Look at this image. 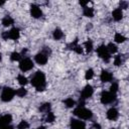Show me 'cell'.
Here are the masks:
<instances>
[{"label": "cell", "mask_w": 129, "mask_h": 129, "mask_svg": "<svg viewBox=\"0 0 129 129\" xmlns=\"http://www.w3.org/2000/svg\"><path fill=\"white\" fill-rule=\"evenodd\" d=\"M71 129H86V125L83 121L79 119L71 120Z\"/></svg>", "instance_id": "obj_9"}, {"label": "cell", "mask_w": 129, "mask_h": 129, "mask_svg": "<svg viewBox=\"0 0 129 129\" xmlns=\"http://www.w3.org/2000/svg\"><path fill=\"white\" fill-rule=\"evenodd\" d=\"M2 59V54H1V52H0V60Z\"/></svg>", "instance_id": "obj_41"}, {"label": "cell", "mask_w": 129, "mask_h": 129, "mask_svg": "<svg viewBox=\"0 0 129 129\" xmlns=\"http://www.w3.org/2000/svg\"><path fill=\"white\" fill-rule=\"evenodd\" d=\"M122 57H121V55L120 54H118V55H116L115 56V58H114V64L116 66V67H119V66H121L122 64Z\"/></svg>", "instance_id": "obj_28"}, {"label": "cell", "mask_w": 129, "mask_h": 129, "mask_svg": "<svg viewBox=\"0 0 129 129\" xmlns=\"http://www.w3.org/2000/svg\"><path fill=\"white\" fill-rule=\"evenodd\" d=\"M0 126H1V122H0Z\"/></svg>", "instance_id": "obj_42"}, {"label": "cell", "mask_w": 129, "mask_h": 129, "mask_svg": "<svg viewBox=\"0 0 129 129\" xmlns=\"http://www.w3.org/2000/svg\"><path fill=\"white\" fill-rule=\"evenodd\" d=\"M0 129H14L12 126H9V125H5V126H1Z\"/></svg>", "instance_id": "obj_37"}, {"label": "cell", "mask_w": 129, "mask_h": 129, "mask_svg": "<svg viewBox=\"0 0 129 129\" xmlns=\"http://www.w3.org/2000/svg\"><path fill=\"white\" fill-rule=\"evenodd\" d=\"M74 50L77 52V53H79V54H81V53H83V48H82V46L81 45H76L75 47H74Z\"/></svg>", "instance_id": "obj_32"}, {"label": "cell", "mask_w": 129, "mask_h": 129, "mask_svg": "<svg viewBox=\"0 0 129 129\" xmlns=\"http://www.w3.org/2000/svg\"><path fill=\"white\" fill-rule=\"evenodd\" d=\"M63 103H64V105H66L68 108H72V107L75 105V101H74L72 98H68V99H66V100L63 101Z\"/></svg>", "instance_id": "obj_26"}, {"label": "cell", "mask_w": 129, "mask_h": 129, "mask_svg": "<svg viewBox=\"0 0 129 129\" xmlns=\"http://www.w3.org/2000/svg\"><path fill=\"white\" fill-rule=\"evenodd\" d=\"M2 38L3 39H8L9 38V32L8 31H4L2 33Z\"/></svg>", "instance_id": "obj_35"}, {"label": "cell", "mask_w": 129, "mask_h": 129, "mask_svg": "<svg viewBox=\"0 0 129 129\" xmlns=\"http://www.w3.org/2000/svg\"><path fill=\"white\" fill-rule=\"evenodd\" d=\"M4 3H5V2H4V1H0V6H1V5H3V4H4Z\"/></svg>", "instance_id": "obj_39"}, {"label": "cell", "mask_w": 129, "mask_h": 129, "mask_svg": "<svg viewBox=\"0 0 129 129\" xmlns=\"http://www.w3.org/2000/svg\"><path fill=\"white\" fill-rule=\"evenodd\" d=\"M10 58H11V60H13V61L19 60V59L21 58V54H20L19 52H16V51H14V52H12V53H11V55H10Z\"/></svg>", "instance_id": "obj_25"}, {"label": "cell", "mask_w": 129, "mask_h": 129, "mask_svg": "<svg viewBox=\"0 0 129 129\" xmlns=\"http://www.w3.org/2000/svg\"><path fill=\"white\" fill-rule=\"evenodd\" d=\"M114 40L118 43H121V42H124L126 40V37L124 35H122L121 33H115V36H114Z\"/></svg>", "instance_id": "obj_19"}, {"label": "cell", "mask_w": 129, "mask_h": 129, "mask_svg": "<svg viewBox=\"0 0 129 129\" xmlns=\"http://www.w3.org/2000/svg\"><path fill=\"white\" fill-rule=\"evenodd\" d=\"M30 15L33 18H39V17L42 16V11H41V9L37 5L32 4L30 6Z\"/></svg>", "instance_id": "obj_8"}, {"label": "cell", "mask_w": 129, "mask_h": 129, "mask_svg": "<svg viewBox=\"0 0 129 129\" xmlns=\"http://www.w3.org/2000/svg\"><path fill=\"white\" fill-rule=\"evenodd\" d=\"M74 114L76 116H78L80 119H84V120H88V119H91L92 116H93V113L91 110L89 109H86L84 107H78L74 110Z\"/></svg>", "instance_id": "obj_2"}, {"label": "cell", "mask_w": 129, "mask_h": 129, "mask_svg": "<svg viewBox=\"0 0 129 129\" xmlns=\"http://www.w3.org/2000/svg\"><path fill=\"white\" fill-rule=\"evenodd\" d=\"M89 3V1H80V4L82 5V6H84V8L86 7V5Z\"/></svg>", "instance_id": "obj_38"}, {"label": "cell", "mask_w": 129, "mask_h": 129, "mask_svg": "<svg viewBox=\"0 0 129 129\" xmlns=\"http://www.w3.org/2000/svg\"><path fill=\"white\" fill-rule=\"evenodd\" d=\"M93 93H94V90H93L92 86L87 85V86H86V87L83 89L82 94H81V98H80V99H82V100H84V101H85L86 99H88V98L92 97Z\"/></svg>", "instance_id": "obj_7"}, {"label": "cell", "mask_w": 129, "mask_h": 129, "mask_svg": "<svg viewBox=\"0 0 129 129\" xmlns=\"http://www.w3.org/2000/svg\"><path fill=\"white\" fill-rule=\"evenodd\" d=\"M34 58H35V61H36L38 64H41V66H43V64H45V63L47 62V55H45V54L42 53V52L37 53Z\"/></svg>", "instance_id": "obj_11"}, {"label": "cell", "mask_w": 129, "mask_h": 129, "mask_svg": "<svg viewBox=\"0 0 129 129\" xmlns=\"http://www.w3.org/2000/svg\"><path fill=\"white\" fill-rule=\"evenodd\" d=\"M54 119H55V116H54V114L52 113V112H48L47 113V115H46V118H45V121L47 122V123H52L53 121H54Z\"/></svg>", "instance_id": "obj_23"}, {"label": "cell", "mask_w": 129, "mask_h": 129, "mask_svg": "<svg viewBox=\"0 0 129 129\" xmlns=\"http://www.w3.org/2000/svg\"><path fill=\"white\" fill-rule=\"evenodd\" d=\"M15 94L18 96V97H24L26 94H27V91H26V89H24V88H19L16 92H15Z\"/></svg>", "instance_id": "obj_24"}, {"label": "cell", "mask_w": 129, "mask_h": 129, "mask_svg": "<svg viewBox=\"0 0 129 129\" xmlns=\"http://www.w3.org/2000/svg\"><path fill=\"white\" fill-rule=\"evenodd\" d=\"M97 53H98V55H99L102 59H104L106 62H108V61L110 60V57H111V56H110V53H109V51H108L106 45H104V44L100 45V46L97 48Z\"/></svg>", "instance_id": "obj_5"}, {"label": "cell", "mask_w": 129, "mask_h": 129, "mask_svg": "<svg viewBox=\"0 0 129 129\" xmlns=\"http://www.w3.org/2000/svg\"><path fill=\"white\" fill-rule=\"evenodd\" d=\"M19 68H20V70L22 72H27V71H29V70H31L33 68V62H32V60L30 58L25 57L20 61Z\"/></svg>", "instance_id": "obj_6"}, {"label": "cell", "mask_w": 129, "mask_h": 129, "mask_svg": "<svg viewBox=\"0 0 129 129\" xmlns=\"http://www.w3.org/2000/svg\"><path fill=\"white\" fill-rule=\"evenodd\" d=\"M118 91V84L117 83H113L110 87V92L113 94H116V92Z\"/></svg>", "instance_id": "obj_31"}, {"label": "cell", "mask_w": 129, "mask_h": 129, "mask_svg": "<svg viewBox=\"0 0 129 129\" xmlns=\"http://www.w3.org/2000/svg\"><path fill=\"white\" fill-rule=\"evenodd\" d=\"M112 17H113V19L116 20V21L121 20L122 17H123V12H122V10H121L120 8H116L115 10H113V12H112Z\"/></svg>", "instance_id": "obj_14"}, {"label": "cell", "mask_w": 129, "mask_h": 129, "mask_svg": "<svg viewBox=\"0 0 129 129\" xmlns=\"http://www.w3.org/2000/svg\"><path fill=\"white\" fill-rule=\"evenodd\" d=\"M128 7V2L127 1H121L120 2V9H126Z\"/></svg>", "instance_id": "obj_33"}, {"label": "cell", "mask_w": 129, "mask_h": 129, "mask_svg": "<svg viewBox=\"0 0 129 129\" xmlns=\"http://www.w3.org/2000/svg\"><path fill=\"white\" fill-rule=\"evenodd\" d=\"M8 32H9V38H10V39L17 40V39L19 38V36H20V31H19V29L16 28V27L11 28Z\"/></svg>", "instance_id": "obj_13"}, {"label": "cell", "mask_w": 129, "mask_h": 129, "mask_svg": "<svg viewBox=\"0 0 129 129\" xmlns=\"http://www.w3.org/2000/svg\"><path fill=\"white\" fill-rule=\"evenodd\" d=\"M13 22H14V20H13V18L11 17V16H5L3 19H2V24L4 25V26H10V25H12L13 24Z\"/></svg>", "instance_id": "obj_16"}, {"label": "cell", "mask_w": 129, "mask_h": 129, "mask_svg": "<svg viewBox=\"0 0 129 129\" xmlns=\"http://www.w3.org/2000/svg\"><path fill=\"white\" fill-rule=\"evenodd\" d=\"M15 95V91L10 88V87H5L3 90H2V93H1V100L3 102H9L13 99Z\"/></svg>", "instance_id": "obj_3"}, {"label": "cell", "mask_w": 129, "mask_h": 129, "mask_svg": "<svg viewBox=\"0 0 129 129\" xmlns=\"http://www.w3.org/2000/svg\"><path fill=\"white\" fill-rule=\"evenodd\" d=\"M93 129H101L100 124H98V123H94V124H93Z\"/></svg>", "instance_id": "obj_36"}, {"label": "cell", "mask_w": 129, "mask_h": 129, "mask_svg": "<svg viewBox=\"0 0 129 129\" xmlns=\"http://www.w3.org/2000/svg\"><path fill=\"white\" fill-rule=\"evenodd\" d=\"M17 81H18V83H19L20 85H26V84H27V79H26L24 76H22V75H18Z\"/></svg>", "instance_id": "obj_27"}, {"label": "cell", "mask_w": 129, "mask_h": 129, "mask_svg": "<svg viewBox=\"0 0 129 129\" xmlns=\"http://www.w3.org/2000/svg\"><path fill=\"white\" fill-rule=\"evenodd\" d=\"M31 84L36 89V91H43L46 86L44 74L40 71H37L31 79Z\"/></svg>", "instance_id": "obj_1"}, {"label": "cell", "mask_w": 129, "mask_h": 129, "mask_svg": "<svg viewBox=\"0 0 129 129\" xmlns=\"http://www.w3.org/2000/svg\"><path fill=\"white\" fill-rule=\"evenodd\" d=\"M116 100V94H113L111 92H103L101 94V103L106 105V104H111Z\"/></svg>", "instance_id": "obj_4"}, {"label": "cell", "mask_w": 129, "mask_h": 129, "mask_svg": "<svg viewBox=\"0 0 129 129\" xmlns=\"http://www.w3.org/2000/svg\"><path fill=\"white\" fill-rule=\"evenodd\" d=\"M62 36H63V33H62V31H61L59 28L54 29V31H53V38H54V39L58 40V39L62 38Z\"/></svg>", "instance_id": "obj_18"}, {"label": "cell", "mask_w": 129, "mask_h": 129, "mask_svg": "<svg viewBox=\"0 0 129 129\" xmlns=\"http://www.w3.org/2000/svg\"><path fill=\"white\" fill-rule=\"evenodd\" d=\"M100 79H101V81H102L103 83H108V82L112 81V79H113V75H112L110 72L103 70L102 73H101Z\"/></svg>", "instance_id": "obj_10"}, {"label": "cell", "mask_w": 129, "mask_h": 129, "mask_svg": "<svg viewBox=\"0 0 129 129\" xmlns=\"http://www.w3.org/2000/svg\"><path fill=\"white\" fill-rule=\"evenodd\" d=\"M118 116H119V113H118L116 108H111V109H109L107 111V118L109 120L114 121V120H116L118 118Z\"/></svg>", "instance_id": "obj_12"}, {"label": "cell", "mask_w": 129, "mask_h": 129, "mask_svg": "<svg viewBox=\"0 0 129 129\" xmlns=\"http://www.w3.org/2000/svg\"><path fill=\"white\" fill-rule=\"evenodd\" d=\"M84 45H85V47H86V51H87V52H91V51H92V49H93V42H92L91 39H88V40L84 43Z\"/></svg>", "instance_id": "obj_21"}, {"label": "cell", "mask_w": 129, "mask_h": 129, "mask_svg": "<svg viewBox=\"0 0 129 129\" xmlns=\"http://www.w3.org/2000/svg\"><path fill=\"white\" fill-rule=\"evenodd\" d=\"M12 121V116L9 114H6L4 116H2L0 118V122H1V126H5V125H9V123Z\"/></svg>", "instance_id": "obj_15"}, {"label": "cell", "mask_w": 129, "mask_h": 129, "mask_svg": "<svg viewBox=\"0 0 129 129\" xmlns=\"http://www.w3.org/2000/svg\"><path fill=\"white\" fill-rule=\"evenodd\" d=\"M39 110H40L41 112H46V113H48L49 110H50V103H44V104H42V105L39 107Z\"/></svg>", "instance_id": "obj_22"}, {"label": "cell", "mask_w": 129, "mask_h": 129, "mask_svg": "<svg viewBox=\"0 0 129 129\" xmlns=\"http://www.w3.org/2000/svg\"><path fill=\"white\" fill-rule=\"evenodd\" d=\"M107 49H108V51H109L110 54H111V53H115V52L117 51V46H116L115 43L110 42V43L107 45Z\"/></svg>", "instance_id": "obj_20"}, {"label": "cell", "mask_w": 129, "mask_h": 129, "mask_svg": "<svg viewBox=\"0 0 129 129\" xmlns=\"http://www.w3.org/2000/svg\"><path fill=\"white\" fill-rule=\"evenodd\" d=\"M29 127V124L26 122V121H21L18 125H17V129H27Z\"/></svg>", "instance_id": "obj_30"}, {"label": "cell", "mask_w": 129, "mask_h": 129, "mask_svg": "<svg viewBox=\"0 0 129 129\" xmlns=\"http://www.w3.org/2000/svg\"><path fill=\"white\" fill-rule=\"evenodd\" d=\"M84 15L87 16V17H93L94 16V9L92 7H85L84 8V11H83Z\"/></svg>", "instance_id": "obj_17"}, {"label": "cell", "mask_w": 129, "mask_h": 129, "mask_svg": "<svg viewBox=\"0 0 129 129\" xmlns=\"http://www.w3.org/2000/svg\"><path fill=\"white\" fill-rule=\"evenodd\" d=\"M93 77H94V71H93L92 69L87 70V71H86V75H85L86 80H91Z\"/></svg>", "instance_id": "obj_29"}, {"label": "cell", "mask_w": 129, "mask_h": 129, "mask_svg": "<svg viewBox=\"0 0 129 129\" xmlns=\"http://www.w3.org/2000/svg\"><path fill=\"white\" fill-rule=\"evenodd\" d=\"M41 52H42V53H44L45 55H47V56H48V55L50 54V52H51V51H50L49 47H44V48L42 49V51H41Z\"/></svg>", "instance_id": "obj_34"}, {"label": "cell", "mask_w": 129, "mask_h": 129, "mask_svg": "<svg viewBox=\"0 0 129 129\" xmlns=\"http://www.w3.org/2000/svg\"><path fill=\"white\" fill-rule=\"evenodd\" d=\"M37 129H45V128H44V127H43V126H40V127H38V128H37Z\"/></svg>", "instance_id": "obj_40"}]
</instances>
